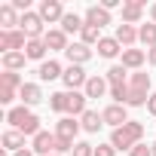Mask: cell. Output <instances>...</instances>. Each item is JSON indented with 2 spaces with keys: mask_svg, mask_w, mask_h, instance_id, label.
I'll return each instance as SVG.
<instances>
[{
  "mask_svg": "<svg viewBox=\"0 0 156 156\" xmlns=\"http://www.w3.org/2000/svg\"><path fill=\"white\" fill-rule=\"evenodd\" d=\"M150 73H141L135 70L129 76V89H126V107H147L150 101Z\"/></svg>",
  "mask_w": 156,
  "mask_h": 156,
  "instance_id": "obj_1",
  "label": "cell"
},
{
  "mask_svg": "<svg viewBox=\"0 0 156 156\" xmlns=\"http://www.w3.org/2000/svg\"><path fill=\"white\" fill-rule=\"evenodd\" d=\"M6 122L16 129V132H22V135H40L43 129H40V116L31 110V107H9V113H6Z\"/></svg>",
  "mask_w": 156,
  "mask_h": 156,
  "instance_id": "obj_2",
  "label": "cell"
},
{
  "mask_svg": "<svg viewBox=\"0 0 156 156\" xmlns=\"http://www.w3.org/2000/svg\"><path fill=\"white\" fill-rule=\"evenodd\" d=\"M141 138H144V126L129 119L126 126L113 129V135H110V144H113L116 150H135V147L141 144Z\"/></svg>",
  "mask_w": 156,
  "mask_h": 156,
  "instance_id": "obj_3",
  "label": "cell"
},
{
  "mask_svg": "<svg viewBox=\"0 0 156 156\" xmlns=\"http://www.w3.org/2000/svg\"><path fill=\"white\" fill-rule=\"evenodd\" d=\"M83 126H80V119L76 116H61L58 122H55V138H58V156L61 153H70L73 150V138H76V132H80Z\"/></svg>",
  "mask_w": 156,
  "mask_h": 156,
  "instance_id": "obj_4",
  "label": "cell"
},
{
  "mask_svg": "<svg viewBox=\"0 0 156 156\" xmlns=\"http://www.w3.org/2000/svg\"><path fill=\"white\" fill-rule=\"evenodd\" d=\"M22 86H25V80H22L19 73L3 70V73H0V104H12L16 95L22 92Z\"/></svg>",
  "mask_w": 156,
  "mask_h": 156,
  "instance_id": "obj_5",
  "label": "cell"
},
{
  "mask_svg": "<svg viewBox=\"0 0 156 156\" xmlns=\"http://www.w3.org/2000/svg\"><path fill=\"white\" fill-rule=\"evenodd\" d=\"M25 46H28V34H25L22 28H16V31H0V52H3V55H9V52H25Z\"/></svg>",
  "mask_w": 156,
  "mask_h": 156,
  "instance_id": "obj_6",
  "label": "cell"
},
{
  "mask_svg": "<svg viewBox=\"0 0 156 156\" xmlns=\"http://www.w3.org/2000/svg\"><path fill=\"white\" fill-rule=\"evenodd\" d=\"M19 28L28 34V40H43V37H46V22H43V19H40V12H34V9L22 16Z\"/></svg>",
  "mask_w": 156,
  "mask_h": 156,
  "instance_id": "obj_7",
  "label": "cell"
},
{
  "mask_svg": "<svg viewBox=\"0 0 156 156\" xmlns=\"http://www.w3.org/2000/svg\"><path fill=\"white\" fill-rule=\"evenodd\" d=\"M61 83H64V92H76V89H86L89 83V76L80 64H67L64 67V76H61Z\"/></svg>",
  "mask_w": 156,
  "mask_h": 156,
  "instance_id": "obj_8",
  "label": "cell"
},
{
  "mask_svg": "<svg viewBox=\"0 0 156 156\" xmlns=\"http://www.w3.org/2000/svg\"><path fill=\"white\" fill-rule=\"evenodd\" d=\"M31 150H34L37 156H52V153H58V138H55V132H40V135H34Z\"/></svg>",
  "mask_w": 156,
  "mask_h": 156,
  "instance_id": "obj_9",
  "label": "cell"
},
{
  "mask_svg": "<svg viewBox=\"0 0 156 156\" xmlns=\"http://www.w3.org/2000/svg\"><path fill=\"white\" fill-rule=\"evenodd\" d=\"M40 19L46 22V25H55V22H61L67 12H64V6L58 3V0H43V3H40Z\"/></svg>",
  "mask_w": 156,
  "mask_h": 156,
  "instance_id": "obj_10",
  "label": "cell"
},
{
  "mask_svg": "<svg viewBox=\"0 0 156 156\" xmlns=\"http://www.w3.org/2000/svg\"><path fill=\"white\" fill-rule=\"evenodd\" d=\"M101 116H104V126H113V129H119V126H126V122H129L126 104H107V107L101 110Z\"/></svg>",
  "mask_w": 156,
  "mask_h": 156,
  "instance_id": "obj_11",
  "label": "cell"
},
{
  "mask_svg": "<svg viewBox=\"0 0 156 156\" xmlns=\"http://www.w3.org/2000/svg\"><path fill=\"white\" fill-rule=\"evenodd\" d=\"M43 43H46V49L49 52H67V34L61 31V28H49L46 31V37H43Z\"/></svg>",
  "mask_w": 156,
  "mask_h": 156,
  "instance_id": "obj_12",
  "label": "cell"
},
{
  "mask_svg": "<svg viewBox=\"0 0 156 156\" xmlns=\"http://www.w3.org/2000/svg\"><path fill=\"white\" fill-rule=\"evenodd\" d=\"M64 55H67V61H70V64H80V67H83L95 52H92V46H86V43H70Z\"/></svg>",
  "mask_w": 156,
  "mask_h": 156,
  "instance_id": "obj_13",
  "label": "cell"
},
{
  "mask_svg": "<svg viewBox=\"0 0 156 156\" xmlns=\"http://www.w3.org/2000/svg\"><path fill=\"white\" fill-rule=\"evenodd\" d=\"M86 25H95V28H104V25H110L113 19H110V12L104 9V6H98V3H92L89 9H86Z\"/></svg>",
  "mask_w": 156,
  "mask_h": 156,
  "instance_id": "obj_14",
  "label": "cell"
},
{
  "mask_svg": "<svg viewBox=\"0 0 156 156\" xmlns=\"http://www.w3.org/2000/svg\"><path fill=\"white\" fill-rule=\"evenodd\" d=\"M37 76H40L43 83H52V80H61V76H64V67L49 58V61H43V64L37 67Z\"/></svg>",
  "mask_w": 156,
  "mask_h": 156,
  "instance_id": "obj_15",
  "label": "cell"
},
{
  "mask_svg": "<svg viewBox=\"0 0 156 156\" xmlns=\"http://www.w3.org/2000/svg\"><path fill=\"white\" fill-rule=\"evenodd\" d=\"M86 98H104L110 92V83H107V76H89V83H86Z\"/></svg>",
  "mask_w": 156,
  "mask_h": 156,
  "instance_id": "obj_16",
  "label": "cell"
},
{
  "mask_svg": "<svg viewBox=\"0 0 156 156\" xmlns=\"http://www.w3.org/2000/svg\"><path fill=\"white\" fill-rule=\"evenodd\" d=\"M144 16V0H129L122 3V25H138Z\"/></svg>",
  "mask_w": 156,
  "mask_h": 156,
  "instance_id": "obj_17",
  "label": "cell"
},
{
  "mask_svg": "<svg viewBox=\"0 0 156 156\" xmlns=\"http://www.w3.org/2000/svg\"><path fill=\"white\" fill-rule=\"evenodd\" d=\"M19 98H22V104H25V107L40 104V101H43V89H40V83H25V86H22V92H19Z\"/></svg>",
  "mask_w": 156,
  "mask_h": 156,
  "instance_id": "obj_18",
  "label": "cell"
},
{
  "mask_svg": "<svg viewBox=\"0 0 156 156\" xmlns=\"http://www.w3.org/2000/svg\"><path fill=\"white\" fill-rule=\"evenodd\" d=\"M19 22H22V16H19V9H16L12 3H3V6H0V25H3V31H16Z\"/></svg>",
  "mask_w": 156,
  "mask_h": 156,
  "instance_id": "obj_19",
  "label": "cell"
},
{
  "mask_svg": "<svg viewBox=\"0 0 156 156\" xmlns=\"http://www.w3.org/2000/svg\"><path fill=\"white\" fill-rule=\"evenodd\" d=\"M116 43L119 46H126V49H132L135 43H138V28L135 25H116Z\"/></svg>",
  "mask_w": 156,
  "mask_h": 156,
  "instance_id": "obj_20",
  "label": "cell"
},
{
  "mask_svg": "<svg viewBox=\"0 0 156 156\" xmlns=\"http://www.w3.org/2000/svg\"><path fill=\"white\" fill-rule=\"evenodd\" d=\"M144 61H147V52L144 49H122V67L126 70H138Z\"/></svg>",
  "mask_w": 156,
  "mask_h": 156,
  "instance_id": "obj_21",
  "label": "cell"
},
{
  "mask_svg": "<svg viewBox=\"0 0 156 156\" xmlns=\"http://www.w3.org/2000/svg\"><path fill=\"white\" fill-rule=\"evenodd\" d=\"M104 76H107L110 89H126V86H129V73H126V67H122V64H113Z\"/></svg>",
  "mask_w": 156,
  "mask_h": 156,
  "instance_id": "obj_22",
  "label": "cell"
},
{
  "mask_svg": "<svg viewBox=\"0 0 156 156\" xmlns=\"http://www.w3.org/2000/svg\"><path fill=\"white\" fill-rule=\"evenodd\" d=\"M80 126H83V132H89V135H95L101 126H104V116L98 113V110H86L83 116H80Z\"/></svg>",
  "mask_w": 156,
  "mask_h": 156,
  "instance_id": "obj_23",
  "label": "cell"
},
{
  "mask_svg": "<svg viewBox=\"0 0 156 156\" xmlns=\"http://www.w3.org/2000/svg\"><path fill=\"white\" fill-rule=\"evenodd\" d=\"M46 52H49V49H46L43 40H28V46H25L28 61H40V64H43V61H46Z\"/></svg>",
  "mask_w": 156,
  "mask_h": 156,
  "instance_id": "obj_24",
  "label": "cell"
},
{
  "mask_svg": "<svg viewBox=\"0 0 156 156\" xmlns=\"http://www.w3.org/2000/svg\"><path fill=\"white\" fill-rule=\"evenodd\" d=\"M122 49H119V43H116V37H101V43H98V55L101 58H116Z\"/></svg>",
  "mask_w": 156,
  "mask_h": 156,
  "instance_id": "obj_25",
  "label": "cell"
},
{
  "mask_svg": "<svg viewBox=\"0 0 156 156\" xmlns=\"http://www.w3.org/2000/svg\"><path fill=\"white\" fill-rule=\"evenodd\" d=\"M49 107L55 113H67L70 110V92H52L49 95Z\"/></svg>",
  "mask_w": 156,
  "mask_h": 156,
  "instance_id": "obj_26",
  "label": "cell"
},
{
  "mask_svg": "<svg viewBox=\"0 0 156 156\" xmlns=\"http://www.w3.org/2000/svg\"><path fill=\"white\" fill-rule=\"evenodd\" d=\"M3 147H6V150H12V153L25 150V135H22V132H16V129L3 132Z\"/></svg>",
  "mask_w": 156,
  "mask_h": 156,
  "instance_id": "obj_27",
  "label": "cell"
},
{
  "mask_svg": "<svg viewBox=\"0 0 156 156\" xmlns=\"http://www.w3.org/2000/svg\"><path fill=\"white\" fill-rule=\"evenodd\" d=\"M83 25H86V19H80L76 12H67V16L61 19V31H64V34H80Z\"/></svg>",
  "mask_w": 156,
  "mask_h": 156,
  "instance_id": "obj_28",
  "label": "cell"
},
{
  "mask_svg": "<svg viewBox=\"0 0 156 156\" xmlns=\"http://www.w3.org/2000/svg\"><path fill=\"white\" fill-rule=\"evenodd\" d=\"M25 61H28V55H25V52H9V55H3V70L19 73V70L25 67Z\"/></svg>",
  "mask_w": 156,
  "mask_h": 156,
  "instance_id": "obj_29",
  "label": "cell"
},
{
  "mask_svg": "<svg viewBox=\"0 0 156 156\" xmlns=\"http://www.w3.org/2000/svg\"><path fill=\"white\" fill-rule=\"evenodd\" d=\"M80 43H86V46H98L101 43V28H95V25H83V31H80Z\"/></svg>",
  "mask_w": 156,
  "mask_h": 156,
  "instance_id": "obj_30",
  "label": "cell"
},
{
  "mask_svg": "<svg viewBox=\"0 0 156 156\" xmlns=\"http://www.w3.org/2000/svg\"><path fill=\"white\" fill-rule=\"evenodd\" d=\"M138 40H141L147 49H153V46H156V25H153V22H150V25H141V28H138Z\"/></svg>",
  "mask_w": 156,
  "mask_h": 156,
  "instance_id": "obj_31",
  "label": "cell"
},
{
  "mask_svg": "<svg viewBox=\"0 0 156 156\" xmlns=\"http://www.w3.org/2000/svg\"><path fill=\"white\" fill-rule=\"evenodd\" d=\"M70 153H73V156H95V147H92L89 141H76Z\"/></svg>",
  "mask_w": 156,
  "mask_h": 156,
  "instance_id": "obj_32",
  "label": "cell"
},
{
  "mask_svg": "<svg viewBox=\"0 0 156 156\" xmlns=\"http://www.w3.org/2000/svg\"><path fill=\"white\" fill-rule=\"evenodd\" d=\"M95 156H116V147L113 144H98L95 147Z\"/></svg>",
  "mask_w": 156,
  "mask_h": 156,
  "instance_id": "obj_33",
  "label": "cell"
},
{
  "mask_svg": "<svg viewBox=\"0 0 156 156\" xmlns=\"http://www.w3.org/2000/svg\"><path fill=\"white\" fill-rule=\"evenodd\" d=\"M129 156H153V150H150V144H138L135 150H129Z\"/></svg>",
  "mask_w": 156,
  "mask_h": 156,
  "instance_id": "obj_34",
  "label": "cell"
},
{
  "mask_svg": "<svg viewBox=\"0 0 156 156\" xmlns=\"http://www.w3.org/2000/svg\"><path fill=\"white\" fill-rule=\"evenodd\" d=\"M147 113H150V116H156V92H153V95H150V101H147Z\"/></svg>",
  "mask_w": 156,
  "mask_h": 156,
  "instance_id": "obj_35",
  "label": "cell"
},
{
  "mask_svg": "<svg viewBox=\"0 0 156 156\" xmlns=\"http://www.w3.org/2000/svg\"><path fill=\"white\" fill-rule=\"evenodd\" d=\"M147 61L156 67V46H153V49H147Z\"/></svg>",
  "mask_w": 156,
  "mask_h": 156,
  "instance_id": "obj_36",
  "label": "cell"
},
{
  "mask_svg": "<svg viewBox=\"0 0 156 156\" xmlns=\"http://www.w3.org/2000/svg\"><path fill=\"white\" fill-rule=\"evenodd\" d=\"M12 156H37L34 150H19V153H12Z\"/></svg>",
  "mask_w": 156,
  "mask_h": 156,
  "instance_id": "obj_37",
  "label": "cell"
},
{
  "mask_svg": "<svg viewBox=\"0 0 156 156\" xmlns=\"http://www.w3.org/2000/svg\"><path fill=\"white\" fill-rule=\"evenodd\" d=\"M150 19H153V25H156V3L150 6Z\"/></svg>",
  "mask_w": 156,
  "mask_h": 156,
  "instance_id": "obj_38",
  "label": "cell"
},
{
  "mask_svg": "<svg viewBox=\"0 0 156 156\" xmlns=\"http://www.w3.org/2000/svg\"><path fill=\"white\" fill-rule=\"evenodd\" d=\"M150 150H153V156H156V141H153V144H150Z\"/></svg>",
  "mask_w": 156,
  "mask_h": 156,
  "instance_id": "obj_39",
  "label": "cell"
},
{
  "mask_svg": "<svg viewBox=\"0 0 156 156\" xmlns=\"http://www.w3.org/2000/svg\"><path fill=\"white\" fill-rule=\"evenodd\" d=\"M52 156H58V153H52Z\"/></svg>",
  "mask_w": 156,
  "mask_h": 156,
  "instance_id": "obj_40",
  "label": "cell"
}]
</instances>
